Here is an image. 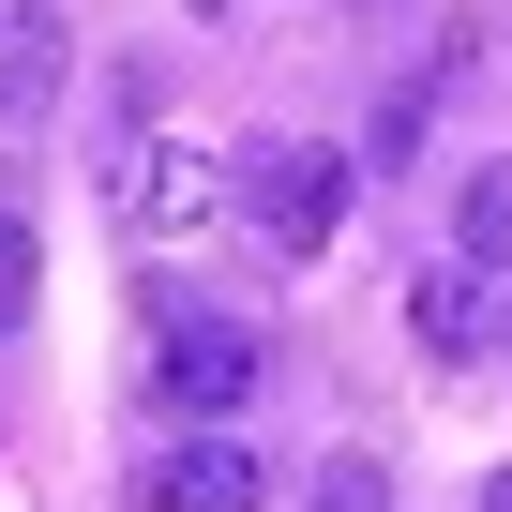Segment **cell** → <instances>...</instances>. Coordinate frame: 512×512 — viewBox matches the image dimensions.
Instances as JSON below:
<instances>
[{
    "label": "cell",
    "instance_id": "8",
    "mask_svg": "<svg viewBox=\"0 0 512 512\" xmlns=\"http://www.w3.org/2000/svg\"><path fill=\"white\" fill-rule=\"evenodd\" d=\"M302 512H392V467H377V452H317Z\"/></svg>",
    "mask_w": 512,
    "mask_h": 512
},
{
    "label": "cell",
    "instance_id": "7",
    "mask_svg": "<svg viewBox=\"0 0 512 512\" xmlns=\"http://www.w3.org/2000/svg\"><path fill=\"white\" fill-rule=\"evenodd\" d=\"M452 256H467V272H512V166H467L452 181Z\"/></svg>",
    "mask_w": 512,
    "mask_h": 512
},
{
    "label": "cell",
    "instance_id": "6",
    "mask_svg": "<svg viewBox=\"0 0 512 512\" xmlns=\"http://www.w3.org/2000/svg\"><path fill=\"white\" fill-rule=\"evenodd\" d=\"M61 76H76V31L46 16V0H16V16H0V121H46Z\"/></svg>",
    "mask_w": 512,
    "mask_h": 512
},
{
    "label": "cell",
    "instance_id": "4",
    "mask_svg": "<svg viewBox=\"0 0 512 512\" xmlns=\"http://www.w3.org/2000/svg\"><path fill=\"white\" fill-rule=\"evenodd\" d=\"M151 512H272V467H256V437H166Z\"/></svg>",
    "mask_w": 512,
    "mask_h": 512
},
{
    "label": "cell",
    "instance_id": "3",
    "mask_svg": "<svg viewBox=\"0 0 512 512\" xmlns=\"http://www.w3.org/2000/svg\"><path fill=\"white\" fill-rule=\"evenodd\" d=\"M256 377H272V347L241 317H166L151 332V407H181V437H226V407H256Z\"/></svg>",
    "mask_w": 512,
    "mask_h": 512
},
{
    "label": "cell",
    "instance_id": "13",
    "mask_svg": "<svg viewBox=\"0 0 512 512\" xmlns=\"http://www.w3.org/2000/svg\"><path fill=\"white\" fill-rule=\"evenodd\" d=\"M181 16H241V0H181Z\"/></svg>",
    "mask_w": 512,
    "mask_h": 512
},
{
    "label": "cell",
    "instance_id": "9",
    "mask_svg": "<svg viewBox=\"0 0 512 512\" xmlns=\"http://www.w3.org/2000/svg\"><path fill=\"white\" fill-rule=\"evenodd\" d=\"M422 121H437V91H422V76H407V91H392V106H377V136H362V166H407V151H422Z\"/></svg>",
    "mask_w": 512,
    "mask_h": 512
},
{
    "label": "cell",
    "instance_id": "5",
    "mask_svg": "<svg viewBox=\"0 0 512 512\" xmlns=\"http://www.w3.org/2000/svg\"><path fill=\"white\" fill-rule=\"evenodd\" d=\"M407 347H422V362H482V347H497V272H467V256L407 272Z\"/></svg>",
    "mask_w": 512,
    "mask_h": 512
},
{
    "label": "cell",
    "instance_id": "1",
    "mask_svg": "<svg viewBox=\"0 0 512 512\" xmlns=\"http://www.w3.org/2000/svg\"><path fill=\"white\" fill-rule=\"evenodd\" d=\"M347 196H362V151H332V136H256V151H226V211L272 241V256H317L347 226Z\"/></svg>",
    "mask_w": 512,
    "mask_h": 512
},
{
    "label": "cell",
    "instance_id": "10",
    "mask_svg": "<svg viewBox=\"0 0 512 512\" xmlns=\"http://www.w3.org/2000/svg\"><path fill=\"white\" fill-rule=\"evenodd\" d=\"M16 317H31V211L0 196V332H16Z\"/></svg>",
    "mask_w": 512,
    "mask_h": 512
},
{
    "label": "cell",
    "instance_id": "2",
    "mask_svg": "<svg viewBox=\"0 0 512 512\" xmlns=\"http://www.w3.org/2000/svg\"><path fill=\"white\" fill-rule=\"evenodd\" d=\"M106 211H121V241L136 256H166V241H196V226H226V151H196V136H121L106 151Z\"/></svg>",
    "mask_w": 512,
    "mask_h": 512
},
{
    "label": "cell",
    "instance_id": "12",
    "mask_svg": "<svg viewBox=\"0 0 512 512\" xmlns=\"http://www.w3.org/2000/svg\"><path fill=\"white\" fill-rule=\"evenodd\" d=\"M497 347H512V272H497Z\"/></svg>",
    "mask_w": 512,
    "mask_h": 512
},
{
    "label": "cell",
    "instance_id": "11",
    "mask_svg": "<svg viewBox=\"0 0 512 512\" xmlns=\"http://www.w3.org/2000/svg\"><path fill=\"white\" fill-rule=\"evenodd\" d=\"M467 512H512V467H482V497H467Z\"/></svg>",
    "mask_w": 512,
    "mask_h": 512
}]
</instances>
